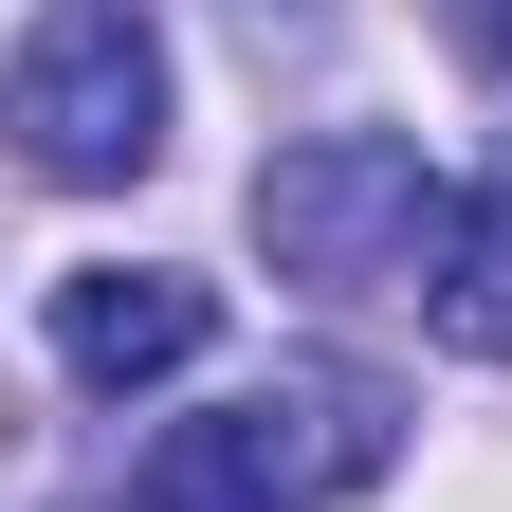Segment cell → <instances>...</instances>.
Here are the masks:
<instances>
[{"instance_id":"cell-1","label":"cell","mask_w":512,"mask_h":512,"mask_svg":"<svg viewBox=\"0 0 512 512\" xmlns=\"http://www.w3.org/2000/svg\"><path fill=\"white\" fill-rule=\"evenodd\" d=\"M439 220H458V183H439L403 128H311V147L256 165V238H275V275H311V293H421Z\"/></svg>"},{"instance_id":"cell-2","label":"cell","mask_w":512,"mask_h":512,"mask_svg":"<svg viewBox=\"0 0 512 512\" xmlns=\"http://www.w3.org/2000/svg\"><path fill=\"white\" fill-rule=\"evenodd\" d=\"M0 128H19L37 183H147L165 165V19L147 0H55L0 74Z\"/></svg>"},{"instance_id":"cell-3","label":"cell","mask_w":512,"mask_h":512,"mask_svg":"<svg viewBox=\"0 0 512 512\" xmlns=\"http://www.w3.org/2000/svg\"><path fill=\"white\" fill-rule=\"evenodd\" d=\"M384 458L366 384H311V403H202L147 439V476H128V512H311L330 476Z\"/></svg>"},{"instance_id":"cell-4","label":"cell","mask_w":512,"mask_h":512,"mask_svg":"<svg viewBox=\"0 0 512 512\" xmlns=\"http://www.w3.org/2000/svg\"><path fill=\"white\" fill-rule=\"evenodd\" d=\"M202 348H220V293H202V275H147V256L55 275V366H74L92 403H128V384H183Z\"/></svg>"},{"instance_id":"cell-5","label":"cell","mask_w":512,"mask_h":512,"mask_svg":"<svg viewBox=\"0 0 512 512\" xmlns=\"http://www.w3.org/2000/svg\"><path fill=\"white\" fill-rule=\"evenodd\" d=\"M421 330L458 366H512V183H458V220L421 256Z\"/></svg>"},{"instance_id":"cell-6","label":"cell","mask_w":512,"mask_h":512,"mask_svg":"<svg viewBox=\"0 0 512 512\" xmlns=\"http://www.w3.org/2000/svg\"><path fill=\"white\" fill-rule=\"evenodd\" d=\"M439 19H458V55H476V74H512V0H439Z\"/></svg>"}]
</instances>
